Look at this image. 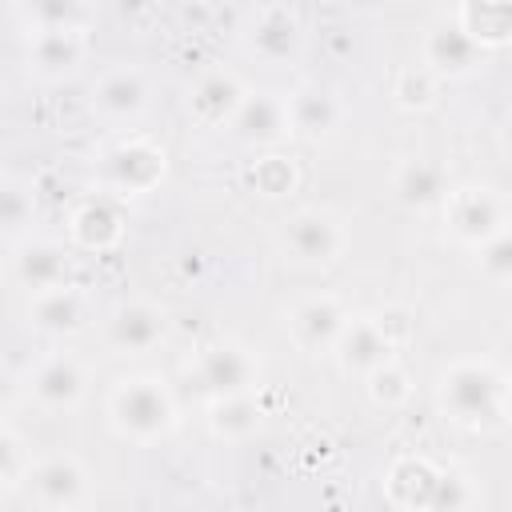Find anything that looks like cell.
<instances>
[{"mask_svg": "<svg viewBox=\"0 0 512 512\" xmlns=\"http://www.w3.org/2000/svg\"><path fill=\"white\" fill-rule=\"evenodd\" d=\"M508 388H512V372H508Z\"/></svg>", "mask_w": 512, "mask_h": 512, "instance_id": "cell-34", "label": "cell"}, {"mask_svg": "<svg viewBox=\"0 0 512 512\" xmlns=\"http://www.w3.org/2000/svg\"><path fill=\"white\" fill-rule=\"evenodd\" d=\"M104 180L124 196L152 192L164 180V152L148 140H124L112 152H104Z\"/></svg>", "mask_w": 512, "mask_h": 512, "instance_id": "cell-5", "label": "cell"}, {"mask_svg": "<svg viewBox=\"0 0 512 512\" xmlns=\"http://www.w3.org/2000/svg\"><path fill=\"white\" fill-rule=\"evenodd\" d=\"M468 504H476V492L468 488V480H464V476H452V472H440L428 508H436V512L448 508V512H452V508H468Z\"/></svg>", "mask_w": 512, "mask_h": 512, "instance_id": "cell-31", "label": "cell"}, {"mask_svg": "<svg viewBox=\"0 0 512 512\" xmlns=\"http://www.w3.org/2000/svg\"><path fill=\"white\" fill-rule=\"evenodd\" d=\"M16 280L36 296V292H48V288H60L68 284V272H72V260L60 244L52 240H32L16 252Z\"/></svg>", "mask_w": 512, "mask_h": 512, "instance_id": "cell-18", "label": "cell"}, {"mask_svg": "<svg viewBox=\"0 0 512 512\" xmlns=\"http://www.w3.org/2000/svg\"><path fill=\"white\" fill-rule=\"evenodd\" d=\"M120 232H124V216L108 196L84 200L76 208V216H72V236L84 248H112L120 240Z\"/></svg>", "mask_w": 512, "mask_h": 512, "instance_id": "cell-22", "label": "cell"}, {"mask_svg": "<svg viewBox=\"0 0 512 512\" xmlns=\"http://www.w3.org/2000/svg\"><path fill=\"white\" fill-rule=\"evenodd\" d=\"M392 192H396V200L404 208L428 212V208L444 204L452 188H448V172L440 164H432V160H404L392 172Z\"/></svg>", "mask_w": 512, "mask_h": 512, "instance_id": "cell-15", "label": "cell"}, {"mask_svg": "<svg viewBox=\"0 0 512 512\" xmlns=\"http://www.w3.org/2000/svg\"><path fill=\"white\" fill-rule=\"evenodd\" d=\"M84 60V36L80 28H48V32H32L28 40V68L36 76H68L76 64Z\"/></svg>", "mask_w": 512, "mask_h": 512, "instance_id": "cell-16", "label": "cell"}, {"mask_svg": "<svg viewBox=\"0 0 512 512\" xmlns=\"http://www.w3.org/2000/svg\"><path fill=\"white\" fill-rule=\"evenodd\" d=\"M84 388H88V376L72 356H52L28 376V396L52 412L76 408L84 400Z\"/></svg>", "mask_w": 512, "mask_h": 512, "instance_id": "cell-12", "label": "cell"}, {"mask_svg": "<svg viewBox=\"0 0 512 512\" xmlns=\"http://www.w3.org/2000/svg\"><path fill=\"white\" fill-rule=\"evenodd\" d=\"M24 16L36 32L48 28H80L84 4L80 0H24Z\"/></svg>", "mask_w": 512, "mask_h": 512, "instance_id": "cell-26", "label": "cell"}, {"mask_svg": "<svg viewBox=\"0 0 512 512\" xmlns=\"http://www.w3.org/2000/svg\"><path fill=\"white\" fill-rule=\"evenodd\" d=\"M504 392H508V380L492 364L456 360L452 368L440 372L436 404L448 420L464 428H488V424H500L504 416Z\"/></svg>", "mask_w": 512, "mask_h": 512, "instance_id": "cell-1", "label": "cell"}, {"mask_svg": "<svg viewBox=\"0 0 512 512\" xmlns=\"http://www.w3.org/2000/svg\"><path fill=\"white\" fill-rule=\"evenodd\" d=\"M228 128L244 144H280L292 132L288 100H280L272 92H244V100H240V108H236Z\"/></svg>", "mask_w": 512, "mask_h": 512, "instance_id": "cell-8", "label": "cell"}, {"mask_svg": "<svg viewBox=\"0 0 512 512\" xmlns=\"http://www.w3.org/2000/svg\"><path fill=\"white\" fill-rule=\"evenodd\" d=\"M392 348H396V340L388 336V328L380 324V320H348L344 324V332H340V340H336V360H340V368L344 372H360V376H368V372H376V368H384L388 360H392Z\"/></svg>", "mask_w": 512, "mask_h": 512, "instance_id": "cell-10", "label": "cell"}, {"mask_svg": "<svg viewBox=\"0 0 512 512\" xmlns=\"http://www.w3.org/2000/svg\"><path fill=\"white\" fill-rule=\"evenodd\" d=\"M32 224V192L16 180L4 184V232L8 240H20V232Z\"/></svg>", "mask_w": 512, "mask_h": 512, "instance_id": "cell-30", "label": "cell"}, {"mask_svg": "<svg viewBox=\"0 0 512 512\" xmlns=\"http://www.w3.org/2000/svg\"><path fill=\"white\" fill-rule=\"evenodd\" d=\"M240 100H244V88H240L236 76H228V72H208V76L196 80L192 100H188V112H192L200 124H232Z\"/></svg>", "mask_w": 512, "mask_h": 512, "instance_id": "cell-20", "label": "cell"}, {"mask_svg": "<svg viewBox=\"0 0 512 512\" xmlns=\"http://www.w3.org/2000/svg\"><path fill=\"white\" fill-rule=\"evenodd\" d=\"M448 228L464 244H484L504 228V204L488 188H460L448 192Z\"/></svg>", "mask_w": 512, "mask_h": 512, "instance_id": "cell-7", "label": "cell"}, {"mask_svg": "<svg viewBox=\"0 0 512 512\" xmlns=\"http://www.w3.org/2000/svg\"><path fill=\"white\" fill-rule=\"evenodd\" d=\"M84 468L72 460V456H52V460H40L32 472H28V484L36 492V500L44 508H72L84 500Z\"/></svg>", "mask_w": 512, "mask_h": 512, "instance_id": "cell-17", "label": "cell"}, {"mask_svg": "<svg viewBox=\"0 0 512 512\" xmlns=\"http://www.w3.org/2000/svg\"><path fill=\"white\" fill-rule=\"evenodd\" d=\"M288 116H292V132L320 140L340 124V104L324 88H300L288 96Z\"/></svg>", "mask_w": 512, "mask_h": 512, "instance_id": "cell-21", "label": "cell"}, {"mask_svg": "<svg viewBox=\"0 0 512 512\" xmlns=\"http://www.w3.org/2000/svg\"><path fill=\"white\" fill-rule=\"evenodd\" d=\"M464 8L476 12V20L464 16L460 24H464L480 44H496V40H504V36L512 32V8H508L504 0H464Z\"/></svg>", "mask_w": 512, "mask_h": 512, "instance_id": "cell-25", "label": "cell"}, {"mask_svg": "<svg viewBox=\"0 0 512 512\" xmlns=\"http://www.w3.org/2000/svg\"><path fill=\"white\" fill-rule=\"evenodd\" d=\"M504 148H508V152H512V112H508V116H504Z\"/></svg>", "mask_w": 512, "mask_h": 512, "instance_id": "cell-33", "label": "cell"}, {"mask_svg": "<svg viewBox=\"0 0 512 512\" xmlns=\"http://www.w3.org/2000/svg\"><path fill=\"white\" fill-rule=\"evenodd\" d=\"M252 184H256V192H264V196H284V192H292V184H296V168H292L284 156H264V160H256V168H252Z\"/></svg>", "mask_w": 512, "mask_h": 512, "instance_id": "cell-28", "label": "cell"}, {"mask_svg": "<svg viewBox=\"0 0 512 512\" xmlns=\"http://www.w3.org/2000/svg\"><path fill=\"white\" fill-rule=\"evenodd\" d=\"M192 376L204 396L224 400V396H244L260 380V360L240 348V344H208L192 360Z\"/></svg>", "mask_w": 512, "mask_h": 512, "instance_id": "cell-3", "label": "cell"}, {"mask_svg": "<svg viewBox=\"0 0 512 512\" xmlns=\"http://www.w3.org/2000/svg\"><path fill=\"white\" fill-rule=\"evenodd\" d=\"M108 412H112V428L128 440H156L172 428V396L156 376L120 380Z\"/></svg>", "mask_w": 512, "mask_h": 512, "instance_id": "cell-2", "label": "cell"}, {"mask_svg": "<svg viewBox=\"0 0 512 512\" xmlns=\"http://www.w3.org/2000/svg\"><path fill=\"white\" fill-rule=\"evenodd\" d=\"M436 480L440 472L428 464V460H396L392 472H388V492L396 504H408V508H428L432 504V492H436Z\"/></svg>", "mask_w": 512, "mask_h": 512, "instance_id": "cell-23", "label": "cell"}, {"mask_svg": "<svg viewBox=\"0 0 512 512\" xmlns=\"http://www.w3.org/2000/svg\"><path fill=\"white\" fill-rule=\"evenodd\" d=\"M300 44H304L300 20H296L288 8H280V4L264 8V12L256 16L252 32H248V48H252L264 64H288V60H296V56H300Z\"/></svg>", "mask_w": 512, "mask_h": 512, "instance_id": "cell-13", "label": "cell"}, {"mask_svg": "<svg viewBox=\"0 0 512 512\" xmlns=\"http://www.w3.org/2000/svg\"><path fill=\"white\" fill-rule=\"evenodd\" d=\"M256 428H260V408L248 400V392H244V396H224V400H216V408H212V432H216V436L244 440V436H252Z\"/></svg>", "mask_w": 512, "mask_h": 512, "instance_id": "cell-24", "label": "cell"}, {"mask_svg": "<svg viewBox=\"0 0 512 512\" xmlns=\"http://www.w3.org/2000/svg\"><path fill=\"white\" fill-rule=\"evenodd\" d=\"M92 108L108 120H136L148 108V84L132 68H112L92 88Z\"/></svg>", "mask_w": 512, "mask_h": 512, "instance_id": "cell-14", "label": "cell"}, {"mask_svg": "<svg viewBox=\"0 0 512 512\" xmlns=\"http://www.w3.org/2000/svg\"><path fill=\"white\" fill-rule=\"evenodd\" d=\"M284 248L296 264H332L344 248V228L332 212L300 208L284 228Z\"/></svg>", "mask_w": 512, "mask_h": 512, "instance_id": "cell-4", "label": "cell"}, {"mask_svg": "<svg viewBox=\"0 0 512 512\" xmlns=\"http://www.w3.org/2000/svg\"><path fill=\"white\" fill-rule=\"evenodd\" d=\"M84 296L68 284L60 288H48V292H36L32 304H28V320L36 332H48V336H72L84 328Z\"/></svg>", "mask_w": 512, "mask_h": 512, "instance_id": "cell-19", "label": "cell"}, {"mask_svg": "<svg viewBox=\"0 0 512 512\" xmlns=\"http://www.w3.org/2000/svg\"><path fill=\"white\" fill-rule=\"evenodd\" d=\"M20 476H24V468H20V440L12 432H4L0 436V480H4V488H16Z\"/></svg>", "mask_w": 512, "mask_h": 512, "instance_id": "cell-32", "label": "cell"}, {"mask_svg": "<svg viewBox=\"0 0 512 512\" xmlns=\"http://www.w3.org/2000/svg\"><path fill=\"white\" fill-rule=\"evenodd\" d=\"M480 272L496 284H512V228H500L480 244Z\"/></svg>", "mask_w": 512, "mask_h": 512, "instance_id": "cell-27", "label": "cell"}, {"mask_svg": "<svg viewBox=\"0 0 512 512\" xmlns=\"http://www.w3.org/2000/svg\"><path fill=\"white\" fill-rule=\"evenodd\" d=\"M484 60V44L464 24H436L424 36V64L440 76H468Z\"/></svg>", "mask_w": 512, "mask_h": 512, "instance_id": "cell-11", "label": "cell"}, {"mask_svg": "<svg viewBox=\"0 0 512 512\" xmlns=\"http://www.w3.org/2000/svg\"><path fill=\"white\" fill-rule=\"evenodd\" d=\"M348 324V312L336 296H308L300 300L292 312H288V328H292V340L308 352H328L336 348L340 332Z\"/></svg>", "mask_w": 512, "mask_h": 512, "instance_id": "cell-9", "label": "cell"}, {"mask_svg": "<svg viewBox=\"0 0 512 512\" xmlns=\"http://www.w3.org/2000/svg\"><path fill=\"white\" fill-rule=\"evenodd\" d=\"M164 328H168V320H164V312L156 304L128 300V304H120L108 316V332L104 336H108V348L112 352H120V356H144V352H152L164 340Z\"/></svg>", "mask_w": 512, "mask_h": 512, "instance_id": "cell-6", "label": "cell"}, {"mask_svg": "<svg viewBox=\"0 0 512 512\" xmlns=\"http://www.w3.org/2000/svg\"><path fill=\"white\" fill-rule=\"evenodd\" d=\"M368 392H372V400L376 404H384V408H396V404H404L408 400V376H404V368H396L392 360L384 364V368H376V372H368Z\"/></svg>", "mask_w": 512, "mask_h": 512, "instance_id": "cell-29", "label": "cell"}]
</instances>
